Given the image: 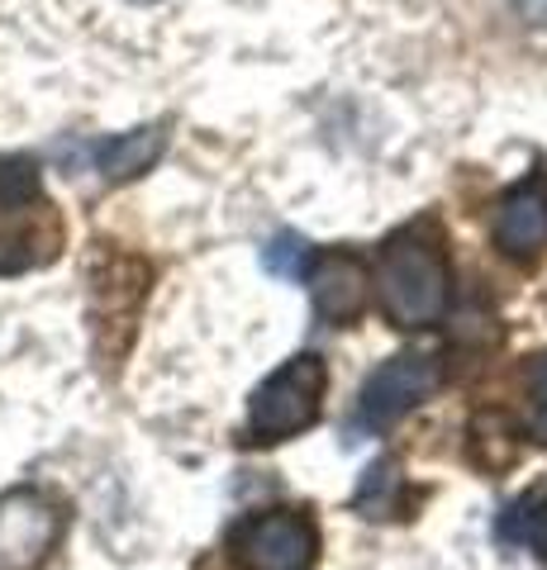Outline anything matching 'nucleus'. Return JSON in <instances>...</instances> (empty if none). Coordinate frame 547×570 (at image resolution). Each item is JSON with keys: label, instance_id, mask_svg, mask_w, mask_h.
I'll list each match as a JSON object with an SVG mask.
<instances>
[{"label": "nucleus", "instance_id": "f257e3e1", "mask_svg": "<svg viewBox=\"0 0 547 570\" xmlns=\"http://www.w3.org/2000/svg\"><path fill=\"white\" fill-rule=\"evenodd\" d=\"M377 291H381V309L395 328L443 324L452 305V272L433 224H410L404 234L385 238L377 257Z\"/></svg>", "mask_w": 547, "mask_h": 570}, {"label": "nucleus", "instance_id": "f03ea898", "mask_svg": "<svg viewBox=\"0 0 547 570\" xmlns=\"http://www.w3.org/2000/svg\"><path fill=\"white\" fill-rule=\"evenodd\" d=\"M324 390H329V366H324L320 352H300L291 362H281L272 376L253 390L243 442L272 448V442L305 433L324 409Z\"/></svg>", "mask_w": 547, "mask_h": 570}, {"label": "nucleus", "instance_id": "7ed1b4c3", "mask_svg": "<svg viewBox=\"0 0 547 570\" xmlns=\"http://www.w3.org/2000/svg\"><path fill=\"white\" fill-rule=\"evenodd\" d=\"M234 570H310L320 561V528L305 509H267L228 532Z\"/></svg>", "mask_w": 547, "mask_h": 570}, {"label": "nucleus", "instance_id": "20e7f679", "mask_svg": "<svg viewBox=\"0 0 547 570\" xmlns=\"http://www.w3.org/2000/svg\"><path fill=\"white\" fill-rule=\"evenodd\" d=\"M67 528L62 504L48 490H6L0 494V570H43Z\"/></svg>", "mask_w": 547, "mask_h": 570}, {"label": "nucleus", "instance_id": "39448f33", "mask_svg": "<svg viewBox=\"0 0 547 570\" xmlns=\"http://www.w3.org/2000/svg\"><path fill=\"white\" fill-rule=\"evenodd\" d=\"M438 362L423 352H400L391 362H381L372 376L362 381V395H358V423L372 428V433H385L395 428L410 409H419L423 400L438 390Z\"/></svg>", "mask_w": 547, "mask_h": 570}, {"label": "nucleus", "instance_id": "423d86ee", "mask_svg": "<svg viewBox=\"0 0 547 570\" xmlns=\"http://www.w3.org/2000/svg\"><path fill=\"white\" fill-rule=\"evenodd\" d=\"M490 234H496L500 253L515 262H538L547 253V167L500 195Z\"/></svg>", "mask_w": 547, "mask_h": 570}, {"label": "nucleus", "instance_id": "0eeeda50", "mask_svg": "<svg viewBox=\"0 0 547 570\" xmlns=\"http://www.w3.org/2000/svg\"><path fill=\"white\" fill-rule=\"evenodd\" d=\"M310 295L324 324H358L367 309V266L352 253H324L310 262Z\"/></svg>", "mask_w": 547, "mask_h": 570}, {"label": "nucleus", "instance_id": "6e6552de", "mask_svg": "<svg viewBox=\"0 0 547 570\" xmlns=\"http://www.w3.org/2000/svg\"><path fill=\"white\" fill-rule=\"evenodd\" d=\"M167 148V124H144V129H129V134H115V138H100L91 142V163L105 181H134L144 176L157 157Z\"/></svg>", "mask_w": 547, "mask_h": 570}, {"label": "nucleus", "instance_id": "1a4fd4ad", "mask_svg": "<svg viewBox=\"0 0 547 570\" xmlns=\"http://www.w3.org/2000/svg\"><path fill=\"white\" fill-rule=\"evenodd\" d=\"M500 538L505 542H528L547 561V494L543 499H524V504L509 509L505 523H500Z\"/></svg>", "mask_w": 547, "mask_h": 570}, {"label": "nucleus", "instance_id": "9d476101", "mask_svg": "<svg viewBox=\"0 0 547 570\" xmlns=\"http://www.w3.org/2000/svg\"><path fill=\"white\" fill-rule=\"evenodd\" d=\"M43 200V186H39V163L33 157H0V209H14V205H33Z\"/></svg>", "mask_w": 547, "mask_h": 570}, {"label": "nucleus", "instance_id": "9b49d317", "mask_svg": "<svg viewBox=\"0 0 547 570\" xmlns=\"http://www.w3.org/2000/svg\"><path fill=\"white\" fill-rule=\"evenodd\" d=\"M310 262H314V247L300 234H276L267 247H262V266H267L276 281H305Z\"/></svg>", "mask_w": 547, "mask_h": 570}, {"label": "nucleus", "instance_id": "f8f14e48", "mask_svg": "<svg viewBox=\"0 0 547 570\" xmlns=\"http://www.w3.org/2000/svg\"><path fill=\"white\" fill-rule=\"evenodd\" d=\"M528 395H534V433L547 442V356L528 366Z\"/></svg>", "mask_w": 547, "mask_h": 570}, {"label": "nucleus", "instance_id": "ddd939ff", "mask_svg": "<svg viewBox=\"0 0 547 570\" xmlns=\"http://www.w3.org/2000/svg\"><path fill=\"white\" fill-rule=\"evenodd\" d=\"M515 10L524 14L528 24H538V29H547V0H515Z\"/></svg>", "mask_w": 547, "mask_h": 570}, {"label": "nucleus", "instance_id": "4468645a", "mask_svg": "<svg viewBox=\"0 0 547 570\" xmlns=\"http://www.w3.org/2000/svg\"><path fill=\"white\" fill-rule=\"evenodd\" d=\"M129 6H157V0H129Z\"/></svg>", "mask_w": 547, "mask_h": 570}]
</instances>
